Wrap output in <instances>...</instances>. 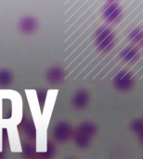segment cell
I'll use <instances>...</instances> for the list:
<instances>
[{
    "label": "cell",
    "instance_id": "cell-2",
    "mask_svg": "<svg viewBox=\"0 0 143 159\" xmlns=\"http://www.w3.org/2000/svg\"><path fill=\"white\" fill-rule=\"evenodd\" d=\"M25 92L35 128V152L47 153L48 150V128L54 111L58 90L47 91L43 111L40 108L36 91L26 90Z\"/></svg>",
    "mask_w": 143,
    "mask_h": 159
},
{
    "label": "cell",
    "instance_id": "cell-1",
    "mask_svg": "<svg viewBox=\"0 0 143 159\" xmlns=\"http://www.w3.org/2000/svg\"><path fill=\"white\" fill-rule=\"evenodd\" d=\"M23 118V102L19 92L0 90V153L4 148V129L7 130L11 153H22L19 126Z\"/></svg>",
    "mask_w": 143,
    "mask_h": 159
}]
</instances>
